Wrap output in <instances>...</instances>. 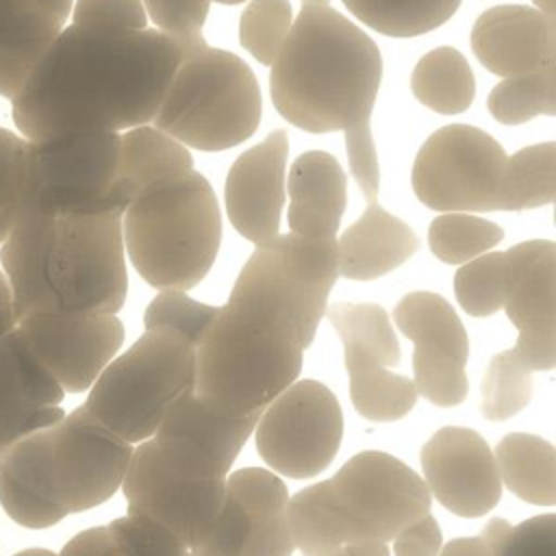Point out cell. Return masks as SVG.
I'll return each instance as SVG.
<instances>
[{"label": "cell", "instance_id": "cell-29", "mask_svg": "<svg viewBox=\"0 0 556 556\" xmlns=\"http://www.w3.org/2000/svg\"><path fill=\"white\" fill-rule=\"evenodd\" d=\"M191 169L193 159L187 146L154 126L141 124L119 135V154L111 195L122 208H126V204L148 185Z\"/></svg>", "mask_w": 556, "mask_h": 556}, {"label": "cell", "instance_id": "cell-52", "mask_svg": "<svg viewBox=\"0 0 556 556\" xmlns=\"http://www.w3.org/2000/svg\"><path fill=\"white\" fill-rule=\"evenodd\" d=\"M13 556H59V554H54V552H50V549L33 547V549H24V552H17V554H13Z\"/></svg>", "mask_w": 556, "mask_h": 556}, {"label": "cell", "instance_id": "cell-15", "mask_svg": "<svg viewBox=\"0 0 556 556\" xmlns=\"http://www.w3.org/2000/svg\"><path fill=\"white\" fill-rule=\"evenodd\" d=\"M393 321L415 345L417 395L439 408L463 404L469 391V337L452 304L432 291H410L395 304Z\"/></svg>", "mask_w": 556, "mask_h": 556}, {"label": "cell", "instance_id": "cell-51", "mask_svg": "<svg viewBox=\"0 0 556 556\" xmlns=\"http://www.w3.org/2000/svg\"><path fill=\"white\" fill-rule=\"evenodd\" d=\"M541 13L556 20V0H532Z\"/></svg>", "mask_w": 556, "mask_h": 556}, {"label": "cell", "instance_id": "cell-55", "mask_svg": "<svg viewBox=\"0 0 556 556\" xmlns=\"http://www.w3.org/2000/svg\"><path fill=\"white\" fill-rule=\"evenodd\" d=\"M215 2H219V4H239L243 0H215Z\"/></svg>", "mask_w": 556, "mask_h": 556}, {"label": "cell", "instance_id": "cell-30", "mask_svg": "<svg viewBox=\"0 0 556 556\" xmlns=\"http://www.w3.org/2000/svg\"><path fill=\"white\" fill-rule=\"evenodd\" d=\"M287 521L302 556H332L343 545L367 541L339 504L328 480L315 482L289 497Z\"/></svg>", "mask_w": 556, "mask_h": 556}, {"label": "cell", "instance_id": "cell-6", "mask_svg": "<svg viewBox=\"0 0 556 556\" xmlns=\"http://www.w3.org/2000/svg\"><path fill=\"white\" fill-rule=\"evenodd\" d=\"M261 113V89L250 65L206 46L180 61L152 122L182 146L219 152L250 139Z\"/></svg>", "mask_w": 556, "mask_h": 556}, {"label": "cell", "instance_id": "cell-38", "mask_svg": "<svg viewBox=\"0 0 556 556\" xmlns=\"http://www.w3.org/2000/svg\"><path fill=\"white\" fill-rule=\"evenodd\" d=\"M532 397V371L513 354L497 352L482 378L480 413L489 421H504L521 413Z\"/></svg>", "mask_w": 556, "mask_h": 556}, {"label": "cell", "instance_id": "cell-20", "mask_svg": "<svg viewBox=\"0 0 556 556\" xmlns=\"http://www.w3.org/2000/svg\"><path fill=\"white\" fill-rule=\"evenodd\" d=\"M287 154L289 137L280 128L245 150L228 169L224 182L228 219L254 245L274 239L280 230Z\"/></svg>", "mask_w": 556, "mask_h": 556}, {"label": "cell", "instance_id": "cell-1", "mask_svg": "<svg viewBox=\"0 0 556 556\" xmlns=\"http://www.w3.org/2000/svg\"><path fill=\"white\" fill-rule=\"evenodd\" d=\"M180 61V46L156 28L126 30L72 22L11 98L13 124L30 141L148 124Z\"/></svg>", "mask_w": 556, "mask_h": 556}, {"label": "cell", "instance_id": "cell-10", "mask_svg": "<svg viewBox=\"0 0 556 556\" xmlns=\"http://www.w3.org/2000/svg\"><path fill=\"white\" fill-rule=\"evenodd\" d=\"M504 148L484 130L450 124L434 130L413 161V191L434 211H500Z\"/></svg>", "mask_w": 556, "mask_h": 556}, {"label": "cell", "instance_id": "cell-48", "mask_svg": "<svg viewBox=\"0 0 556 556\" xmlns=\"http://www.w3.org/2000/svg\"><path fill=\"white\" fill-rule=\"evenodd\" d=\"M439 556H491V547L482 536H460L441 545Z\"/></svg>", "mask_w": 556, "mask_h": 556}, {"label": "cell", "instance_id": "cell-35", "mask_svg": "<svg viewBox=\"0 0 556 556\" xmlns=\"http://www.w3.org/2000/svg\"><path fill=\"white\" fill-rule=\"evenodd\" d=\"M365 26L389 37H417L445 24L460 0H341Z\"/></svg>", "mask_w": 556, "mask_h": 556}, {"label": "cell", "instance_id": "cell-2", "mask_svg": "<svg viewBox=\"0 0 556 556\" xmlns=\"http://www.w3.org/2000/svg\"><path fill=\"white\" fill-rule=\"evenodd\" d=\"M382 80L376 41L328 4H304L271 63L276 111L306 132L345 135L350 172L367 202H378L380 163L371 111Z\"/></svg>", "mask_w": 556, "mask_h": 556}, {"label": "cell", "instance_id": "cell-31", "mask_svg": "<svg viewBox=\"0 0 556 556\" xmlns=\"http://www.w3.org/2000/svg\"><path fill=\"white\" fill-rule=\"evenodd\" d=\"M539 245L541 239H530L506 252H484L463 263L454 276V295L460 308L471 317H489L502 311L513 282Z\"/></svg>", "mask_w": 556, "mask_h": 556}, {"label": "cell", "instance_id": "cell-50", "mask_svg": "<svg viewBox=\"0 0 556 556\" xmlns=\"http://www.w3.org/2000/svg\"><path fill=\"white\" fill-rule=\"evenodd\" d=\"M332 556H391V552H389L387 543L376 541V539H367V541H356V543L343 545Z\"/></svg>", "mask_w": 556, "mask_h": 556}, {"label": "cell", "instance_id": "cell-5", "mask_svg": "<svg viewBox=\"0 0 556 556\" xmlns=\"http://www.w3.org/2000/svg\"><path fill=\"white\" fill-rule=\"evenodd\" d=\"M295 332L224 304L195 348L193 393L226 417L261 415L302 371Z\"/></svg>", "mask_w": 556, "mask_h": 556}, {"label": "cell", "instance_id": "cell-49", "mask_svg": "<svg viewBox=\"0 0 556 556\" xmlns=\"http://www.w3.org/2000/svg\"><path fill=\"white\" fill-rule=\"evenodd\" d=\"M15 324H17V317H15V308H13V293H11L4 271L0 269V337L11 332L15 328Z\"/></svg>", "mask_w": 556, "mask_h": 556}, {"label": "cell", "instance_id": "cell-7", "mask_svg": "<svg viewBox=\"0 0 556 556\" xmlns=\"http://www.w3.org/2000/svg\"><path fill=\"white\" fill-rule=\"evenodd\" d=\"M337 278V237L313 239L278 232L274 239L256 243L226 302L285 326L306 350L315 341Z\"/></svg>", "mask_w": 556, "mask_h": 556}, {"label": "cell", "instance_id": "cell-3", "mask_svg": "<svg viewBox=\"0 0 556 556\" xmlns=\"http://www.w3.org/2000/svg\"><path fill=\"white\" fill-rule=\"evenodd\" d=\"M122 208H26L0 243L15 317L117 313L126 302Z\"/></svg>", "mask_w": 556, "mask_h": 556}, {"label": "cell", "instance_id": "cell-17", "mask_svg": "<svg viewBox=\"0 0 556 556\" xmlns=\"http://www.w3.org/2000/svg\"><path fill=\"white\" fill-rule=\"evenodd\" d=\"M15 328L65 393L87 391L124 343L113 313H28Z\"/></svg>", "mask_w": 556, "mask_h": 556}, {"label": "cell", "instance_id": "cell-32", "mask_svg": "<svg viewBox=\"0 0 556 556\" xmlns=\"http://www.w3.org/2000/svg\"><path fill=\"white\" fill-rule=\"evenodd\" d=\"M495 465L502 484L534 506L556 504V450L549 441L510 432L495 445Z\"/></svg>", "mask_w": 556, "mask_h": 556}, {"label": "cell", "instance_id": "cell-9", "mask_svg": "<svg viewBox=\"0 0 556 556\" xmlns=\"http://www.w3.org/2000/svg\"><path fill=\"white\" fill-rule=\"evenodd\" d=\"M117 154L119 132L111 130H74L28 139L20 213L26 208L119 206L111 195Z\"/></svg>", "mask_w": 556, "mask_h": 556}, {"label": "cell", "instance_id": "cell-53", "mask_svg": "<svg viewBox=\"0 0 556 556\" xmlns=\"http://www.w3.org/2000/svg\"><path fill=\"white\" fill-rule=\"evenodd\" d=\"M191 556H211V554L204 552V549H200V547H193V549H191Z\"/></svg>", "mask_w": 556, "mask_h": 556}, {"label": "cell", "instance_id": "cell-44", "mask_svg": "<svg viewBox=\"0 0 556 556\" xmlns=\"http://www.w3.org/2000/svg\"><path fill=\"white\" fill-rule=\"evenodd\" d=\"M28 139L0 128V243L13 230L22 208V185Z\"/></svg>", "mask_w": 556, "mask_h": 556}, {"label": "cell", "instance_id": "cell-19", "mask_svg": "<svg viewBox=\"0 0 556 556\" xmlns=\"http://www.w3.org/2000/svg\"><path fill=\"white\" fill-rule=\"evenodd\" d=\"M424 482L445 510L476 519L491 513L502 495L493 450L469 428L445 426L421 447Z\"/></svg>", "mask_w": 556, "mask_h": 556}, {"label": "cell", "instance_id": "cell-27", "mask_svg": "<svg viewBox=\"0 0 556 556\" xmlns=\"http://www.w3.org/2000/svg\"><path fill=\"white\" fill-rule=\"evenodd\" d=\"M339 276L350 280H376L419 250L415 230L391 215L378 202H369L365 213L337 239Z\"/></svg>", "mask_w": 556, "mask_h": 556}, {"label": "cell", "instance_id": "cell-18", "mask_svg": "<svg viewBox=\"0 0 556 556\" xmlns=\"http://www.w3.org/2000/svg\"><path fill=\"white\" fill-rule=\"evenodd\" d=\"M258 417H226L191 391L169 408L150 439L174 471L191 478H226Z\"/></svg>", "mask_w": 556, "mask_h": 556}, {"label": "cell", "instance_id": "cell-8", "mask_svg": "<svg viewBox=\"0 0 556 556\" xmlns=\"http://www.w3.org/2000/svg\"><path fill=\"white\" fill-rule=\"evenodd\" d=\"M195 350L169 330H146L100 371L85 406L128 443L150 439L169 408L193 391Z\"/></svg>", "mask_w": 556, "mask_h": 556}, {"label": "cell", "instance_id": "cell-34", "mask_svg": "<svg viewBox=\"0 0 556 556\" xmlns=\"http://www.w3.org/2000/svg\"><path fill=\"white\" fill-rule=\"evenodd\" d=\"M556 198V143L528 146L506 156L500 211H526L554 202Z\"/></svg>", "mask_w": 556, "mask_h": 556}, {"label": "cell", "instance_id": "cell-11", "mask_svg": "<svg viewBox=\"0 0 556 556\" xmlns=\"http://www.w3.org/2000/svg\"><path fill=\"white\" fill-rule=\"evenodd\" d=\"M254 437L261 458L278 476L315 478L339 452L341 404L324 382L295 380L263 408Z\"/></svg>", "mask_w": 556, "mask_h": 556}, {"label": "cell", "instance_id": "cell-43", "mask_svg": "<svg viewBox=\"0 0 556 556\" xmlns=\"http://www.w3.org/2000/svg\"><path fill=\"white\" fill-rule=\"evenodd\" d=\"M126 556H191V549L169 528L146 515L126 513L109 523Z\"/></svg>", "mask_w": 556, "mask_h": 556}, {"label": "cell", "instance_id": "cell-4", "mask_svg": "<svg viewBox=\"0 0 556 556\" xmlns=\"http://www.w3.org/2000/svg\"><path fill=\"white\" fill-rule=\"evenodd\" d=\"M124 252L154 289H193L222 243V213L208 180L174 174L141 189L122 213Z\"/></svg>", "mask_w": 556, "mask_h": 556}, {"label": "cell", "instance_id": "cell-22", "mask_svg": "<svg viewBox=\"0 0 556 556\" xmlns=\"http://www.w3.org/2000/svg\"><path fill=\"white\" fill-rule=\"evenodd\" d=\"M471 48L502 78L526 74L556 63V20L532 7H491L471 28Z\"/></svg>", "mask_w": 556, "mask_h": 556}, {"label": "cell", "instance_id": "cell-36", "mask_svg": "<svg viewBox=\"0 0 556 556\" xmlns=\"http://www.w3.org/2000/svg\"><path fill=\"white\" fill-rule=\"evenodd\" d=\"M489 113L508 126L556 113V63L502 78L489 93Z\"/></svg>", "mask_w": 556, "mask_h": 556}, {"label": "cell", "instance_id": "cell-24", "mask_svg": "<svg viewBox=\"0 0 556 556\" xmlns=\"http://www.w3.org/2000/svg\"><path fill=\"white\" fill-rule=\"evenodd\" d=\"M50 428L26 434L0 456V506L28 530H43L70 515L50 465Z\"/></svg>", "mask_w": 556, "mask_h": 556}, {"label": "cell", "instance_id": "cell-40", "mask_svg": "<svg viewBox=\"0 0 556 556\" xmlns=\"http://www.w3.org/2000/svg\"><path fill=\"white\" fill-rule=\"evenodd\" d=\"M293 24L289 0H250L239 20V43L263 65H271Z\"/></svg>", "mask_w": 556, "mask_h": 556}, {"label": "cell", "instance_id": "cell-28", "mask_svg": "<svg viewBox=\"0 0 556 556\" xmlns=\"http://www.w3.org/2000/svg\"><path fill=\"white\" fill-rule=\"evenodd\" d=\"M226 489L248 513V536L239 556H291L295 543L287 521L289 491L278 473L243 467L226 478Z\"/></svg>", "mask_w": 556, "mask_h": 556}, {"label": "cell", "instance_id": "cell-13", "mask_svg": "<svg viewBox=\"0 0 556 556\" xmlns=\"http://www.w3.org/2000/svg\"><path fill=\"white\" fill-rule=\"evenodd\" d=\"M50 465L65 508L83 513L111 500L132 458V443L104 426L85 404L50 426Z\"/></svg>", "mask_w": 556, "mask_h": 556}, {"label": "cell", "instance_id": "cell-45", "mask_svg": "<svg viewBox=\"0 0 556 556\" xmlns=\"http://www.w3.org/2000/svg\"><path fill=\"white\" fill-rule=\"evenodd\" d=\"M72 22L141 30L148 24V15L141 0H76L72 4Z\"/></svg>", "mask_w": 556, "mask_h": 556}, {"label": "cell", "instance_id": "cell-14", "mask_svg": "<svg viewBox=\"0 0 556 556\" xmlns=\"http://www.w3.org/2000/svg\"><path fill=\"white\" fill-rule=\"evenodd\" d=\"M328 482L363 539L387 543L430 513L432 497L424 478L387 452L354 454Z\"/></svg>", "mask_w": 556, "mask_h": 556}, {"label": "cell", "instance_id": "cell-16", "mask_svg": "<svg viewBox=\"0 0 556 556\" xmlns=\"http://www.w3.org/2000/svg\"><path fill=\"white\" fill-rule=\"evenodd\" d=\"M122 491L128 513L156 519L193 549L211 532L226 495V478L182 476L146 439L132 452Z\"/></svg>", "mask_w": 556, "mask_h": 556}, {"label": "cell", "instance_id": "cell-23", "mask_svg": "<svg viewBox=\"0 0 556 556\" xmlns=\"http://www.w3.org/2000/svg\"><path fill=\"white\" fill-rule=\"evenodd\" d=\"M517 328L513 354L530 371L556 365V243L541 239L536 254L513 282L504 306Z\"/></svg>", "mask_w": 556, "mask_h": 556}, {"label": "cell", "instance_id": "cell-26", "mask_svg": "<svg viewBox=\"0 0 556 556\" xmlns=\"http://www.w3.org/2000/svg\"><path fill=\"white\" fill-rule=\"evenodd\" d=\"M289 193V230L300 237H337L345 202L348 182L339 161L324 150H308L291 165Z\"/></svg>", "mask_w": 556, "mask_h": 556}, {"label": "cell", "instance_id": "cell-54", "mask_svg": "<svg viewBox=\"0 0 556 556\" xmlns=\"http://www.w3.org/2000/svg\"><path fill=\"white\" fill-rule=\"evenodd\" d=\"M304 4H328V0H302Z\"/></svg>", "mask_w": 556, "mask_h": 556}, {"label": "cell", "instance_id": "cell-25", "mask_svg": "<svg viewBox=\"0 0 556 556\" xmlns=\"http://www.w3.org/2000/svg\"><path fill=\"white\" fill-rule=\"evenodd\" d=\"M74 0H0V96L13 98L65 26Z\"/></svg>", "mask_w": 556, "mask_h": 556}, {"label": "cell", "instance_id": "cell-42", "mask_svg": "<svg viewBox=\"0 0 556 556\" xmlns=\"http://www.w3.org/2000/svg\"><path fill=\"white\" fill-rule=\"evenodd\" d=\"M146 15L154 22L156 30L172 37L182 59L200 52L208 43L202 37V26L208 17L213 0H141Z\"/></svg>", "mask_w": 556, "mask_h": 556}, {"label": "cell", "instance_id": "cell-37", "mask_svg": "<svg viewBox=\"0 0 556 556\" xmlns=\"http://www.w3.org/2000/svg\"><path fill=\"white\" fill-rule=\"evenodd\" d=\"M504 239V230L471 213L452 211L434 217L428 226L430 252L445 265H463Z\"/></svg>", "mask_w": 556, "mask_h": 556}, {"label": "cell", "instance_id": "cell-41", "mask_svg": "<svg viewBox=\"0 0 556 556\" xmlns=\"http://www.w3.org/2000/svg\"><path fill=\"white\" fill-rule=\"evenodd\" d=\"M480 536L491 556H556V515H536L517 526L493 517Z\"/></svg>", "mask_w": 556, "mask_h": 556}, {"label": "cell", "instance_id": "cell-21", "mask_svg": "<svg viewBox=\"0 0 556 556\" xmlns=\"http://www.w3.org/2000/svg\"><path fill=\"white\" fill-rule=\"evenodd\" d=\"M17 326V324H15ZM65 391L17 328L0 337V456L26 434L54 426Z\"/></svg>", "mask_w": 556, "mask_h": 556}, {"label": "cell", "instance_id": "cell-47", "mask_svg": "<svg viewBox=\"0 0 556 556\" xmlns=\"http://www.w3.org/2000/svg\"><path fill=\"white\" fill-rule=\"evenodd\" d=\"M59 556H126L113 539L109 526H98L72 536Z\"/></svg>", "mask_w": 556, "mask_h": 556}, {"label": "cell", "instance_id": "cell-46", "mask_svg": "<svg viewBox=\"0 0 556 556\" xmlns=\"http://www.w3.org/2000/svg\"><path fill=\"white\" fill-rule=\"evenodd\" d=\"M391 541L393 556H439L443 545L439 523L430 513L402 528Z\"/></svg>", "mask_w": 556, "mask_h": 556}, {"label": "cell", "instance_id": "cell-12", "mask_svg": "<svg viewBox=\"0 0 556 556\" xmlns=\"http://www.w3.org/2000/svg\"><path fill=\"white\" fill-rule=\"evenodd\" d=\"M337 330L350 380V400L369 421H397L415 402V382L389 371L400 363V345L387 311L371 302H337L328 311Z\"/></svg>", "mask_w": 556, "mask_h": 556}, {"label": "cell", "instance_id": "cell-33", "mask_svg": "<svg viewBox=\"0 0 556 556\" xmlns=\"http://www.w3.org/2000/svg\"><path fill=\"white\" fill-rule=\"evenodd\" d=\"M413 96L441 115H456L471 106L476 78L467 59L450 46L426 52L410 74Z\"/></svg>", "mask_w": 556, "mask_h": 556}, {"label": "cell", "instance_id": "cell-39", "mask_svg": "<svg viewBox=\"0 0 556 556\" xmlns=\"http://www.w3.org/2000/svg\"><path fill=\"white\" fill-rule=\"evenodd\" d=\"M219 308L191 300L180 289H161L146 308L143 326L146 330H169L195 350L217 319Z\"/></svg>", "mask_w": 556, "mask_h": 556}]
</instances>
